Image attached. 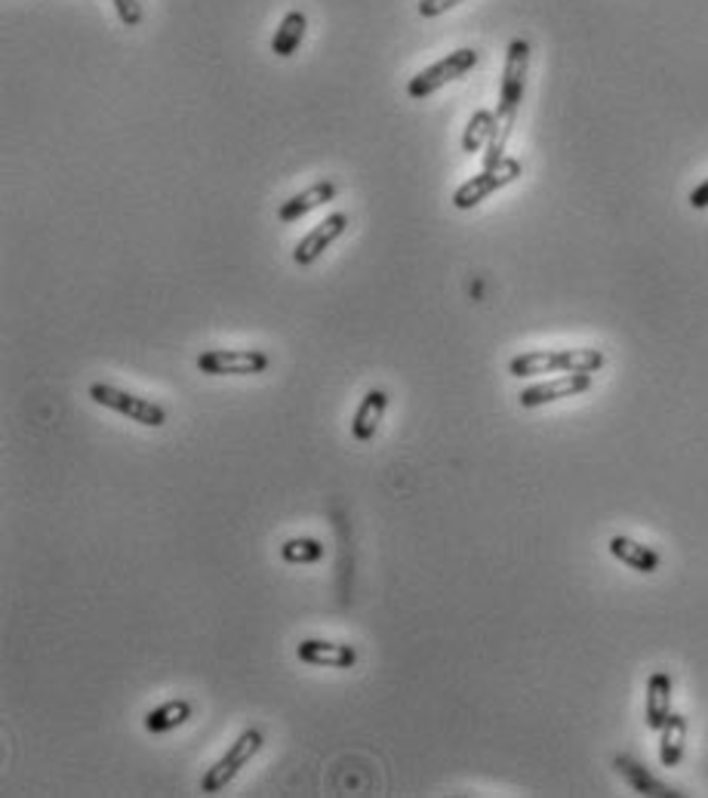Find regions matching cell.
<instances>
[{
	"label": "cell",
	"instance_id": "cell-22",
	"mask_svg": "<svg viewBox=\"0 0 708 798\" xmlns=\"http://www.w3.org/2000/svg\"><path fill=\"white\" fill-rule=\"evenodd\" d=\"M462 0H419V16L422 19H437L444 16L447 10L459 7Z\"/></svg>",
	"mask_w": 708,
	"mask_h": 798
},
{
	"label": "cell",
	"instance_id": "cell-10",
	"mask_svg": "<svg viewBox=\"0 0 708 798\" xmlns=\"http://www.w3.org/2000/svg\"><path fill=\"white\" fill-rule=\"evenodd\" d=\"M296 656L309 666H324V670H351L358 663V651L351 644H339V641H327V638L299 641Z\"/></svg>",
	"mask_w": 708,
	"mask_h": 798
},
{
	"label": "cell",
	"instance_id": "cell-13",
	"mask_svg": "<svg viewBox=\"0 0 708 798\" xmlns=\"http://www.w3.org/2000/svg\"><path fill=\"white\" fill-rule=\"evenodd\" d=\"M672 715V675L654 672L647 678V700H644V722L650 731H662Z\"/></svg>",
	"mask_w": 708,
	"mask_h": 798
},
{
	"label": "cell",
	"instance_id": "cell-3",
	"mask_svg": "<svg viewBox=\"0 0 708 798\" xmlns=\"http://www.w3.org/2000/svg\"><path fill=\"white\" fill-rule=\"evenodd\" d=\"M262 744H265L262 731H259V727H247L235 744L225 749V756H222L213 768H207V774L200 777V793H207V796L222 793V789H225V786L235 781L237 774L250 764V759L262 749Z\"/></svg>",
	"mask_w": 708,
	"mask_h": 798
},
{
	"label": "cell",
	"instance_id": "cell-23",
	"mask_svg": "<svg viewBox=\"0 0 708 798\" xmlns=\"http://www.w3.org/2000/svg\"><path fill=\"white\" fill-rule=\"evenodd\" d=\"M687 200H691L693 210H706V207H708V180L699 182V185H696V188L691 192V198H687Z\"/></svg>",
	"mask_w": 708,
	"mask_h": 798
},
{
	"label": "cell",
	"instance_id": "cell-15",
	"mask_svg": "<svg viewBox=\"0 0 708 798\" xmlns=\"http://www.w3.org/2000/svg\"><path fill=\"white\" fill-rule=\"evenodd\" d=\"M607 549H610V555H613L617 562H622L625 567H632V570H637V574H656V570H659V564H662V558H659V552H656V549L637 543V540H632V537H622V533L613 537Z\"/></svg>",
	"mask_w": 708,
	"mask_h": 798
},
{
	"label": "cell",
	"instance_id": "cell-17",
	"mask_svg": "<svg viewBox=\"0 0 708 798\" xmlns=\"http://www.w3.org/2000/svg\"><path fill=\"white\" fill-rule=\"evenodd\" d=\"M191 712H195V707H191V700H170V703H164V707H158V709H151L146 715V731L148 734H166V731H176V727H182L188 719H191Z\"/></svg>",
	"mask_w": 708,
	"mask_h": 798
},
{
	"label": "cell",
	"instance_id": "cell-5",
	"mask_svg": "<svg viewBox=\"0 0 708 798\" xmlns=\"http://www.w3.org/2000/svg\"><path fill=\"white\" fill-rule=\"evenodd\" d=\"M269 364L272 358L259 348H207L198 355V370L207 377H256Z\"/></svg>",
	"mask_w": 708,
	"mask_h": 798
},
{
	"label": "cell",
	"instance_id": "cell-14",
	"mask_svg": "<svg viewBox=\"0 0 708 798\" xmlns=\"http://www.w3.org/2000/svg\"><path fill=\"white\" fill-rule=\"evenodd\" d=\"M385 407H388V395L382 389H370L363 395L358 410H355V419H351V435H355V441H373L376 438L382 417H385Z\"/></svg>",
	"mask_w": 708,
	"mask_h": 798
},
{
	"label": "cell",
	"instance_id": "cell-7",
	"mask_svg": "<svg viewBox=\"0 0 708 798\" xmlns=\"http://www.w3.org/2000/svg\"><path fill=\"white\" fill-rule=\"evenodd\" d=\"M474 65H477V53H474L472 47L454 50V53L444 56L440 62H435L432 69H425L417 77H410L407 93H410V99H425V96H432L440 87H447V84H454L459 77H465Z\"/></svg>",
	"mask_w": 708,
	"mask_h": 798
},
{
	"label": "cell",
	"instance_id": "cell-6",
	"mask_svg": "<svg viewBox=\"0 0 708 798\" xmlns=\"http://www.w3.org/2000/svg\"><path fill=\"white\" fill-rule=\"evenodd\" d=\"M521 173H524L521 161H514V158L506 155V158L496 163V167H484L477 176H472L469 182H462V185L456 188L454 207L456 210H472V207H477L481 200H487L490 195H496L499 188L511 185V182L518 180Z\"/></svg>",
	"mask_w": 708,
	"mask_h": 798
},
{
	"label": "cell",
	"instance_id": "cell-4",
	"mask_svg": "<svg viewBox=\"0 0 708 798\" xmlns=\"http://www.w3.org/2000/svg\"><path fill=\"white\" fill-rule=\"evenodd\" d=\"M90 401H96L99 407H109V410L121 414V417L133 419V422H139V426H148V429L166 426V410L161 404H154L151 398H139V395L124 392V389L109 385V382H92Z\"/></svg>",
	"mask_w": 708,
	"mask_h": 798
},
{
	"label": "cell",
	"instance_id": "cell-11",
	"mask_svg": "<svg viewBox=\"0 0 708 798\" xmlns=\"http://www.w3.org/2000/svg\"><path fill=\"white\" fill-rule=\"evenodd\" d=\"M613 768H617V774L622 781L629 783L632 789H635L637 796H647V798H681L684 793H678L672 786H666V783L654 777L647 768L641 762H635L632 756H617L613 759Z\"/></svg>",
	"mask_w": 708,
	"mask_h": 798
},
{
	"label": "cell",
	"instance_id": "cell-1",
	"mask_svg": "<svg viewBox=\"0 0 708 798\" xmlns=\"http://www.w3.org/2000/svg\"><path fill=\"white\" fill-rule=\"evenodd\" d=\"M530 72V44L524 37H514L506 53V69H502V87H499V106H496V133H493L484 167H496L506 158L511 130L518 121V111L524 102V87H527Z\"/></svg>",
	"mask_w": 708,
	"mask_h": 798
},
{
	"label": "cell",
	"instance_id": "cell-8",
	"mask_svg": "<svg viewBox=\"0 0 708 798\" xmlns=\"http://www.w3.org/2000/svg\"><path fill=\"white\" fill-rule=\"evenodd\" d=\"M592 373H561L558 380H548V382H536V385H527L518 401H521V407L524 410H536V407H545V404H551V401H561V398H573V395H582V392H588L592 389Z\"/></svg>",
	"mask_w": 708,
	"mask_h": 798
},
{
	"label": "cell",
	"instance_id": "cell-9",
	"mask_svg": "<svg viewBox=\"0 0 708 798\" xmlns=\"http://www.w3.org/2000/svg\"><path fill=\"white\" fill-rule=\"evenodd\" d=\"M346 229H348L346 213H330L321 225H314L309 235L296 244V250H293V262H296V266H302V269L314 266V262L324 256V250H330V247H333L339 237L346 235Z\"/></svg>",
	"mask_w": 708,
	"mask_h": 798
},
{
	"label": "cell",
	"instance_id": "cell-19",
	"mask_svg": "<svg viewBox=\"0 0 708 798\" xmlns=\"http://www.w3.org/2000/svg\"><path fill=\"white\" fill-rule=\"evenodd\" d=\"M493 133H496V111H474L465 136H462V151L465 155H477L490 146Z\"/></svg>",
	"mask_w": 708,
	"mask_h": 798
},
{
	"label": "cell",
	"instance_id": "cell-2",
	"mask_svg": "<svg viewBox=\"0 0 708 798\" xmlns=\"http://www.w3.org/2000/svg\"><path fill=\"white\" fill-rule=\"evenodd\" d=\"M607 364L600 348H545V352H524L511 358L509 373L518 380L545 377V373H598Z\"/></svg>",
	"mask_w": 708,
	"mask_h": 798
},
{
	"label": "cell",
	"instance_id": "cell-20",
	"mask_svg": "<svg viewBox=\"0 0 708 798\" xmlns=\"http://www.w3.org/2000/svg\"><path fill=\"white\" fill-rule=\"evenodd\" d=\"M281 558L287 564H314L324 558V543L314 537H290L281 545Z\"/></svg>",
	"mask_w": 708,
	"mask_h": 798
},
{
	"label": "cell",
	"instance_id": "cell-18",
	"mask_svg": "<svg viewBox=\"0 0 708 798\" xmlns=\"http://www.w3.org/2000/svg\"><path fill=\"white\" fill-rule=\"evenodd\" d=\"M306 28H309V19H306V13H299V10H293V13L281 19V25H277V32L272 37L274 56L287 59V56L296 53L299 44H302V37H306Z\"/></svg>",
	"mask_w": 708,
	"mask_h": 798
},
{
	"label": "cell",
	"instance_id": "cell-16",
	"mask_svg": "<svg viewBox=\"0 0 708 798\" xmlns=\"http://www.w3.org/2000/svg\"><path fill=\"white\" fill-rule=\"evenodd\" d=\"M687 749V715L672 712L669 722L659 731V762L662 768H678Z\"/></svg>",
	"mask_w": 708,
	"mask_h": 798
},
{
	"label": "cell",
	"instance_id": "cell-12",
	"mask_svg": "<svg viewBox=\"0 0 708 798\" xmlns=\"http://www.w3.org/2000/svg\"><path fill=\"white\" fill-rule=\"evenodd\" d=\"M336 182H314V185H309L306 192H299V195H293V198H287L281 207H277V219L281 222H299L302 217H309L311 210H318V207H324V204H330V200L336 198Z\"/></svg>",
	"mask_w": 708,
	"mask_h": 798
},
{
	"label": "cell",
	"instance_id": "cell-21",
	"mask_svg": "<svg viewBox=\"0 0 708 798\" xmlns=\"http://www.w3.org/2000/svg\"><path fill=\"white\" fill-rule=\"evenodd\" d=\"M114 10H117V19H121L127 28H139V22H142V7H139V0H114Z\"/></svg>",
	"mask_w": 708,
	"mask_h": 798
}]
</instances>
